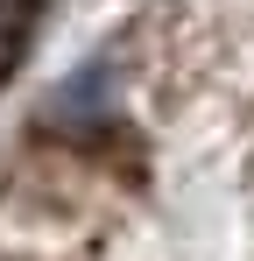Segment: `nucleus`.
I'll list each match as a JSON object with an SVG mask.
<instances>
[{
  "label": "nucleus",
  "instance_id": "1",
  "mask_svg": "<svg viewBox=\"0 0 254 261\" xmlns=\"http://www.w3.org/2000/svg\"><path fill=\"white\" fill-rule=\"evenodd\" d=\"M106 92H113V71H106V57H92V64H78V78H64V85L42 99V120H49V127H57V120L85 127V120H99Z\"/></svg>",
  "mask_w": 254,
  "mask_h": 261
}]
</instances>
